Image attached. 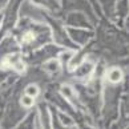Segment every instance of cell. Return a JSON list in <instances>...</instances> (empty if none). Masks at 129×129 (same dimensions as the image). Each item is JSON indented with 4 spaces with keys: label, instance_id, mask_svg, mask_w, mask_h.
<instances>
[{
    "label": "cell",
    "instance_id": "8992f818",
    "mask_svg": "<svg viewBox=\"0 0 129 129\" xmlns=\"http://www.w3.org/2000/svg\"><path fill=\"white\" fill-rule=\"evenodd\" d=\"M45 69H48L49 72H55V71L59 69V63L56 60H51L45 64Z\"/></svg>",
    "mask_w": 129,
    "mask_h": 129
},
{
    "label": "cell",
    "instance_id": "3957f363",
    "mask_svg": "<svg viewBox=\"0 0 129 129\" xmlns=\"http://www.w3.org/2000/svg\"><path fill=\"white\" fill-rule=\"evenodd\" d=\"M92 69H93L92 64H89V63H84V64L79 68L77 75H79V76H88L90 72H92Z\"/></svg>",
    "mask_w": 129,
    "mask_h": 129
},
{
    "label": "cell",
    "instance_id": "7a4b0ae2",
    "mask_svg": "<svg viewBox=\"0 0 129 129\" xmlns=\"http://www.w3.org/2000/svg\"><path fill=\"white\" fill-rule=\"evenodd\" d=\"M121 77H122V73H121V71L117 69V68H113L108 72V80L113 84L118 83V81L121 80Z\"/></svg>",
    "mask_w": 129,
    "mask_h": 129
},
{
    "label": "cell",
    "instance_id": "5b68a950",
    "mask_svg": "<svg viewBox=\"0 0 129 129\" xmlns=\"http://www.w3.org/2000/svg\"><path fill=\"white\" fill-rule=\"evenodd\" d=\"M25 93L32 96V97H36L37 94H39V88H37L36 85H28L27 89H25Z\"/></svg>",
    "mask_w": 129,
    "mask_h": 129
},
{
    "label": "cell",
    "instance_id": "6da1fadb",
    "mask_svg": "<svg viewBox=\"0 0 129 129\" xmlns=\"http://www.w3.org/2000/svg\"><path fill=\"white\" fill-rule=\"evenodd\" d=\"M2 68H13L21 72L24 69V64L21 61V57L19 53H11L7 57H4V60L2 61Z\"/></svg>",
    "mask_w": 129,
    "mask_h": 129
},
{
    "label": "cell",
    "instance_id": "277c9868",
    "mask_svg": "<svg viewBox=\"0 0 129 129\" xmlns=\"http://www.w3.org/2000/svg\"><path fill=\"white\" fill-rule=\"evenodd\" d=\"M20 104H21L24 108H29V107H32V105H33V97L29 96V94H25V96H23V97H21Z\"/></svg>",
    "mask_w": 129,
    "mask_h": 129
}]
</instances>
